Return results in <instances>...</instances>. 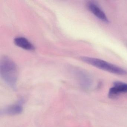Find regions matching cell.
I'll list each match as a JSON object with an SVG mask.
<instances>
[{
	"mask_svg": "<svg viewBox=\"0 0 127 127\" xmlns=\"http://www.w3.org/2000/svg\"><path fill=\"white\" fill-rule=\"evenodd\" d=\"M0 73L6 84L15 90L17 88L18 72L17 65L10 58L5 56L1 59Z\"/></svg>",
	"mask_w": 127,
	"mask_h": 127,
	"instance_id": "1",
	"label": "cell"
},
{
	"mask_svg": "<svg viewBox=\"0 0 127 127\" xmlns=\"http://www.w3.org/2000/svg\"><path fill=\"white\" fill-rule=\"evenodd\" d=\"M82 61L88 64L109 72L120 75L127 74V72L124 69L110 64L104 60L91 57H82Z\"/></svg>",
	"mask_w": 127,
	"mask_h": 127,
	"instance_id": "2",
	"label": "cell"
},
{
	"mask_svg": "<svg viewBox=\"0 0 127 127\" xmlns=\"http://www.w3.org/2000/svg\"><path fill=\"white\" fill-rule=\"evenodd\" d=\"M22 100L17 103L9 105L0 110L1 115L13 116L20 114L23 111V106Z\"/></svg>",
	"mask_w": 127,
	"mask_h": 127,
	"instance_id": "3",
	"label": "cell"
},
{
	"mask_svg": "<svg viewBox=\"0 0 127 127\" xmlns=\"http://www.w3.org/2000/svg\"><path fill=\"white\" fill-rule=\"evenodd\" d=\"M127 93V84L120 81H116L108 93L110 98L114 99L123 93Z\"/></svg>",
	"mask_w": 127,
	"mask_h": 127,
	"instance_id": "4",
	"label": "cell"
},
{
	"mask_svg": "<svg viewBox=\"0 0 127 127\" xmlns=\"http://www.w3.org/2000/svg\"><path fill=\"white\" fill-rule=\"evenodd\" d=\"M88 7L90 11L97 18L104 23H108L109 21L106 15L95 3L90 2L88 4Z\"/></svg>",
	"mask_w": 127,
	"mask_h": 127,
	"instance_id": "5",
	"label": "cell"
},
{
	"mask_svg": "<svg viewBox=\"0 0 127 127\" xmlns=\"http://www.w3.org/2000/svg\"><path fill=\"white\" fill-rule=\"evenodd\" d=\"M15 44L19 47L26 50H33L34 49L33 45L27 38L23 37H17L14 40Z\"/></svg>",
	"mask_w": 127,
	"mask_h": 127,
	"instance_id": "6",
	"label": "cell"
}]
</instances>
